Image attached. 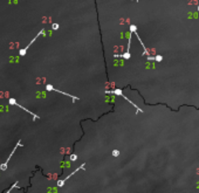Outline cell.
Returning a JSON list of instances; mask_svg holds the SVG:
<instances>
[{
  "label": "cell",
  "mask_w": 199,
  "mask_h": 193,
  "mask_svg": "<svg viewBox=\"0 0 199 193\" xmlns=\"http://www.w3.org/2000/svg\"><path fill=\"white\" fill-rule=\"evenodd\" d=\"M18 184H19V182H14V184H13V185L11 186V188H10V190H8V191H7V192H6V193H11V191H12L13 188H15V187L18 186Z\"/></svg>",
  "instance_id": "ba28073f"
},
{
  "label": "cell",
  "mask_w": 199,
  "mask_h": 193,
  "mask_svg": "<svg viewBox=\"0 0 199 193\" xmlns=\"http://www.w3.org/2000/svg\"><path fill=\"white\" fill-rule=\"evenodd\" d=\"M111 155H113L114 157H118V156L121 155V152H120V151H118V150H114V151H113V152H111Z\"/></svg>",
  "instance_id": "9c48e42d"
},
{
  "label": "cell",
  "mask_w": 199,
  "mask_h": 193,
  "mask_svg": "<svg viewBox=\"0 0 199 193\" xmlns=\"http://www.w3.org/2000/svg\"><path fill=\"white\" fill-rule=\"evenodd\" d=\"M198 11H199V6H198Z\"/></svg>",
  "instance_id": "7c38bea8"
},
{
  "label": "cell",
  "mask_w": 199,
  "mask_h": 193,
  "mask_svg": "<svg viewBox=\"0 0 199 193\" xmlns=\"http://www.w3.org/2000/svg\"><path fill=\"white\" fill-rule=\"evenodd\" d=\"M8 103H10L11 106H17V107H19V108H20V109H22V110H25L26 112H28L30 115H32V117H33V119H38V118H39V116H38V115H35L34 112H32V111H30L28 109H26V108H25V107H22V106H21L20 103H18L15 98H12V97H11L10 100H8Z\"/></svg>",
  "instance_id": "7a4b0ae2"
},
{
  "label": "cell",
  "mask_w": 199,
  "mask_h": 193,
  "mask_svg": "<svg viewBox=\"0 0 199 193\" xmlns=\"http://www.w3.org/2000/svg\"><path fill=\"white\" fill-rule=\"evenodd\" d=\"M69 159H70V161H77V156H76L75 153H73V155H70V156H69Z\"/></svg>",
  "instance_id": "52a82bcc"
},
{
  "label": "cell",
  "mask_w": 199,
  "mask_h": 193,
  "mask_svg": "<svg viewBox=\"0 0 199 193\" xmlns=\"http://www.w3.org/2000/svg\"><path fill=\"white\" fill-rule=\"evenodd\" d=\"M136 1H137V0H136Z\"/></svg>",
  "instance_id": "4fadbf2b"
},
{
  "label": "cell",
  "mask_w": 199,
  "mask_h": 193,
  "mask_svg": "<svg viewBox=\"0 0 199 193\" xmlns=\"http://www.w3.org/2000/svg\"><path fill=\"white\" fill-rule=\"evenodd\" d=\"M105 94H113V95H117V96L123 97V98H124L126 101H128L129 103H131V104H132L134 107L136 108V110H137V111H138V112H143V110H142L141 108H138V107H137V106H136V104H135V103H132V101H130V100H129L128 97L123 95V91H122L121 89H113V90H105Z\"/></svg>",
  "instance_id": "6da1fadb"
},
{
  "label": "cell",
  "mask_w": 199,
  "mask_h": 193,
  "mask_svg": "<svg viewBox=\"0 0 199 193\" xmlns=\"http://www.w3.org/2000/svg\"><path fill=\"white\" fill-rule=\"evenodd\" d=\"M154 60H155V61H157V62H160V61L163 60V56H160V55H157V56H155V57H154Z\"/></svg>",
  "instance_id": "30bf717a"
},
{
  "label": "cell",
  "mask_w": 199,
  "mask_h": 193,
  "mask_svg": "<svg viewBox=\"0 0 199 193\" xmlns=\"http://www.w3.org/2000/svg\"><path fill=\"white\" fill-rule=\"evenodd\" d=\"M46 90H48V91H55V93H58V94H62V95H64V96L70 97V98L73 100L74 102H75V101H79V97L73 96V95H70V94H67V93H64V91H61V90H59V89H55V88H54L52 84H47V86H46Z\"/></svg>",
  "instance_id": "3957f363"
},
{
  "label": "cell",
  "mask_w": 199,
  "mask_h": 193,
  "mask_svg": "<svg viewBox=\"0 0 199 193\" xmlns=\"http://www.w3.org/2000/svg\"><path fill=\"white\" fill-rule=\"evenodd\" d=\"M84 166H86V164H81V166H80V167H77V169H76V170H75V171L74 172H72V173H70V174H69V176H67V178H64V179H62V180H58V187H62L63 186V184H64V182H67V180H68V179H69V178H70V177H72V176H74V174H75V173H76V172L79 171V170H83V167Z\"/></svg>",
  "instance_id": "5b68a950"
},
{
  "label": "cell",
  "mask_w": 199,
  "mask_h": 193,
  "mask_svg": "<svg viewBox=\"0 0 199 193\" xmlns=\"http://www.w3.org/2000/svg\"><path fill=\"white\" fill-rule=\"evenodd\" d=\"M52 28L53 29H58L59 28V25L58 23H52Z\"/></svg>",
  "instance_id": "8fae6325"
},
{
  "label": "cell",
  "mask_w": 199,
  "mask_h": 193,
  "mask_svg": "<svg viewBox=\"0 0 199 193\" xmlns=\"http://www.w3.org/2000/svg\"><path fill=\"white\" fill-rule=\"evenodd\" d=\"M42 34H43V29H42L41 32H39V34H36V36H35V38H34V39L32 40L31 42L27 44V47H25V48H22V49H20V51H19V55H20V56H25V55H26V53H27V49H28V48L31 47L32 43L34 42L35 40H36V38H39V36H40V35H42Z\"/></svg>",
  "instance_id": "8992f818"
},
{
  "label": "cell",
  "mask_w": 199,
  "mask_h": 193,
  "mask_svg": "<svg viewBox=\"0 0 199 193\" xmlns=\"http://www.w3.org/2000/svg\"><path fill=\"white\" fill-rule=\"evenodd\" d=\"M21 145H22V144H21V142H20V140H19V142L17 143V145H15V148L13 149V151L11 152V155H10V156H8V159H7V161H5L4 164H1V165H0V170H1V171H6V170H7V165H8V161H11V158H12V156L14 155V152H15V150H17V149H18L19 146H21Z\"/></svg>",
  "instance_id": "277c9868"
}]
</instances>
